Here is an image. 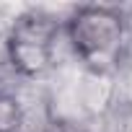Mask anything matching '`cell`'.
Instances as JSON below:
<instances>
[{
    "label": "cell",
    "instance_id": "1",
    "mask_svg": "<svg viewBox=\"0 0 132 132\" xmlns=\"http://www.w3.org/2000/svg\"><path fill=\"white\" fill-rule=\"evenodd\" d=\"M68 29L86 70L117 75L124 44V29L117 5H78Z\"/></svg>",
    "mask_w": 132,
    "mask_h": 132
},
{
    "label": "cell",
    "instance_id": "2",
    "mask_svg": "<svg viewBox=\"0 0 132 132\" xmlns=\"http://www.w3.org/2000/svg\"><path fill=\"white\" fill-rule=\"evenodd\" d=\"M78 101L86 117H101L114 106V75L106 73H93V70H80L78 83Z\"/></svg>",
    "mask_w": 132,
    "mask_h": 132
},
{
    "label": "cell",
    "instance_id": "3",
    "mask_svg": "<svg viewBox=\"0 0 132 132\" xmlns=\"http://www.w3.org/2000/svg\"><path fill=\"white\" fill-rule=\"evenodd\" d=\"M11 44V62L16 65V70L26 78H47L49 75V54L47 44L34 42V39H21V36H8Z\"/></svg>",
    "mask_w": 132,
    "mask_h": 132
},
{
    "label": "cell",
    "instance_id": "4",
    "mask_svg": "<svg viewBox=\"0 0 132 132\" xmlns=\"http://www.w3.org/2000/svg\"><path fill=\"white\" fill-rule=\"evenodd\" d=\"M18 122V106L13 98L8 96H0V132H13Z\"/></svg>",
    "mask_w": 132,
    "mask_h": 132
}]
</instances>
